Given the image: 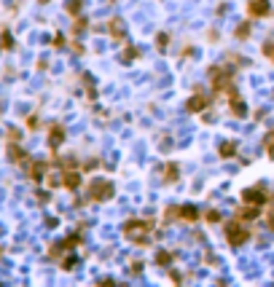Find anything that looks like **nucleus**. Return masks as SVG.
<instances>
[{
	"label": "nucleus",
	"mask_w": 274,
	"mask_h": 287,
	"mask_svg": "<svg viewBox=\"0 0 274 287\" xmlns=\"http://www.w3.org/2000/svg\"><path fill=\"white\" fill-rule=\"evenodd\" d=\"M167 40H169V35H167V32H161V35L156 38V46H159V48H164V46H167Z\"/></svg>",
	"instance_id": "6ab92c4d"
},
{
	"label": "nucleus",
	"mask_w": 274,
	"mask_h": 287,
	"mask_svg": "<svg viewBox=\"0 0 274 287\" xmlns=\"http://www.w3.org/2000/svg\"><path fill=\"white\" fill-rule=\"evenodd\" d=\"M113 196V183L111 180H94L92 185H89V199L92 201H105Z\"/></svg>",
	"instance_id": "7ed1b4c3"
},
{
	"label": "nucleus",
	"mask_w": 274,
	"mask_h": 287,
	"mask_svg": "<svg viewBox=\"0 0 274 287\" xmlns=\"http://www.w3.org/2000/svg\"><path fill=\"white\" fill-rule=\"evenodd\" d=\"M269 228H272V231H274V218H272V220H269Z\"/></svg>",
	"instance_id": "5701e85b"
},
{
	"label": "nucleus",
	"mask_w": 274,
	"mask_h": 287,
	"mask_svg": "<svg viewBox=\"0 0 274 287\" xmlns=\"http://www.w3.org/2000/svg\"><path fill=\"white\" fill-rule=\"evenodd\" d=\"M218 153H221V159H228V156H234V153H237V145H234V143H223Z\"/></svg>",
	"instance_id": "4468645a"
},
{
	"label": "nucleus",
	"mask_w": 274,
	"mask_h": 287,
	"mask_svg": "<svg viewBox=\"0 0 274 287\" xmlns=\"http://www.w3.org/2000/svg\"><path fill=\"white\" fill-rule=\"evenodd\" d=\"M151 231H153V220H129L124 225V236L129 241H134V244H145Z\"/></svg>",
	"instance_id": "f257e3e1"
},
{
	"label": "nucleus",
	"mask_w": 274,
	"mask_h": 287,
	"mask_svg": "<svg viewBox=\"0 0 274 287\" xmlns=\"http://www.w3.org/2000/svg\"><path fill=\"white\" fill-rule=\"evenodd\" d=\"M210 80H212V89L215 92H231L234 94V89H231V73H226L223 67H212L210 70Z\"/></svg>",
	"instance_id": "20e7f679"
},
{
	"label": "nucleus",
	"mask_w": 274,
	"mask_h": 287,
	"mask_svg": "<svg viewBox=\"0 0 274 287\" xmlns=\"http://www.w3.org/2000/svg\"><path fill=\"white\" fill-rule=\"evenodd\" d=\"M266 150H269V159H274V134H269V140H266Z\"/></svg>",
	"instance_id": "f3484780"
},
{
	"label": "nucleus",
	"mask_w": 274,
	"mask_h": 287,
	"mask_svg": "<svg viewBox=\"0 0 274 287\" xmlns=\"http://www.w3.org/2000/svg\"><path fill=\"white\" fill-rule=\"evenodd\" d=\"M73 266H76V258H67V260H64V269H67V271H70Z\"/></svg>",
	"instance_id": "4be33fe9"
},
{
	"label": "nucleus",
	"mask_w": 274,
	"mask_h": 287,
	"mask_svg": "<svg viewBox=\"0 0 274 287\" xmlns=\"http://www.w3.org/2000/svg\"><path fill=\"white\" fill-rule=\"evenodd\" d=\"M8 159H11L14 164H22V161L27 159V153H24V150L19 148L16 143H11V145H8Z\"/></svg>",
	"instance_id": "9d476101"
},
{
	"label": "nucleus",
	"mask_w": 274,
	"mask_h": 287,
	"mask_svg": "<svg viewBox=\"0 0 274 287\" xmlns=\"http://www.w3.org/2000/svg\"><path fill=\"white\" fill-rule=\"evenodd\" d=\"M239 218H245V220L258 218V207H256V204H247V207H242V209H239Z\"/></svg>",
	"instance_id": "ddd939ff"
},
{
	"label": "nucleus",
	"mask_w": 274,
	"mask_h": 287,
	"mask_svg": "<svg viewBox=\"0 0 274 287\" xmlns=\"http://www.w3.org/2000/svg\"><path fill=\"white\" fill-rule=\"evenodd\" d=\"M62 143H64V129L59 127V124H54L51 132H48V145H51V148H59Z\"/></svg>",
	"instance_id": "423d86ee"
},
{
	"label": "nucleus",
	"mask_w": 274,
	"mask_h": 287,
	"mask_svg": "<svg viewBox=\"0 0 274 287\" xmlns=\"http://www.w3.org/2000/svg\"><path fill=\"white\" fill-rule=\"evenodd\" d=\"M207 220H210V223H212V220H221V212H215V209H210V212H207Z\"/></svg>",
	"instance_id": "412c9836"
},
{
	"label": "nucleus",
	"mask_w": 274,
	"mask_h": 287,
	"mask_svg": "<svg viewBox=\"0 0 274 287\" xmlns=\"http://www.w3.org/2000/svg\"><path fill=\"white\" fill-rule=\"evenodd\" d=\"M242 201L261 207V204H266V193H263L261 188H247V191H242Z\"/></svg>",
	"instance_id": "39448f33"
},
{
	"label": "nucleus",
	"mask_w": 274,
	"mask_h": 287,
	"mask_svg": "<svg viewBox=\"0 0 274 287\" xmlns=\"http://www.w3.org/2000/svg\"><path fill=\"white\" fill-rule=\"evenodd\" d=\"M226 239L231 247H239V244H245L247 239H250V231L242 225V220H234V223H228L226 228Z\"/></svg>",
	"instance_id": "f03ea898"
},
{
	"label": "nucleus",
	"mask_w": 274,
	"mask_h": 287,
	"mask_svg": "<svg viewBox=\"0 0 274 287\" xmlns=\"http://www.w3.org/2000/svg\"><path fill=\"white\" fill-rule=\"evenodd\" d=\"M250 16H269V3L266 0H253L250 3Z\"/></svg>",
	"instance_id": "0eeeda50"
},
{
	"label": "nucleus",
	"mask_w": 274,
	"mask_h": 287,
	"mask_svg": "<svg viewBox=\"0 0 274 287\" xmlns=\"http://www.w3.org/2000/svg\"><path fill=\"white\" fill-rule=\"evenodd\" d=\"M177 175H180V167H177V164H167V167H164V177H167L169 183H175Z\"/></svg>",
	"instance_id": "f8f14e48"
},
{
	"label": "nucleus",
	"mask_w": 274,
	"mask_h": 287,
	"mask_svg": "<svg viewBox=\"0 0 274 287\" xmlns=\"http://www.w3.org/2000/svg\"><path fill=\"white\" fill-rule=\"evenodd\" d=\"M46 167H48V164H43V161H35V164H32V169H30V177L35 180V183H41V177H43V172H46Z\"/></svg>",
	"instance_id": "9b49d317"
},
{
	"label": "nucleus",
	"mask_w": 274,
	"mask_h": 287,
	"mask_svg": "<svg viewBox=\"0 0 274 287\" xmlns=\"http://www.w3.org/2000/svg\"><path fill=\"white\" fill-rule=\"evenodd\" d=\"M62 185L67 191H76L78 185H81V175H78V172H64L62 175Z\"/></svg>",
	"instance_id": "6e6552de"
},
{
	"label": "nucleus",
	"mask_w": 274,
	"mask_h": 287,
	"mask_svg": "<svg viewBox=\"0 0 274 287\" xmlns=\"http://www.w3.org/2000/svg\"><path fill=\"white\" fill-rule=\"evenodd\" d=\"M78 8H81V0H70V3H67V11L70 14H78Z\"/></svg>",
	"instance_id": "a211bd4d"
},
{
	"label": "nucleus",
	"mask_w": 274,
	"mask_h": 287,
	"mask_svg": "<svg viewBox=\"0 0 274 287\" xmlns=\"http://www.w3.org/2000/svg\"><path fill=\"white\" fill-rule=\"evenodd\" d=\"M169 260H172V255H169V253H159V255H156V263H161V266L169 263Z\"/></svg>",
	"instance_id": "dca6fc26"
},
{
	"label": "nucleus",
	"mask_w": 274,
	"mask_h": 287,
	"mask_svg": "<svg viewBox=\"0 0 274 287\" xmlns=\"http://www.w3.org/2000/svg\"><path fill=\"white\" fill-rule=\"evenodd\" d=\"M207 102H210V99L204 97V94H196L193 99H188V110H191V113H199V110L207 108Z\"/></svg>",
	"instance_id": "1a4fd4ad"
},
{
	"label": "nucleus",
	"mask_w": 274,
	"mask_h": 287,
	"mask_svg": "<svg viewBox=\"0 0 274 287\" xmlns=\"http://www.w3.org/2000/svg\"><path fill=\"white\" fill-rule=\"evenodd\" d=\"M180 215H183L186 220H196V218H199L196 207H183V209H180Z\"/></svg>",
	"instance_id": "2eb2a0df"
},
{
	"label": "nucleus",
	"mask_w": 274,
	"mask_h": 287,
	"mask_svg": "<svg viewBox=\"0 0 274 287\" xmlns=\"http://www.w3.org/2000/svg\"><path fill=\"white\" fill-rule=\"evenodd\" d=\"M3 46H6V48H11V46H14V38H11L8 32H3Z\"/></svg>",
	"instance_id": "aec40b11"
}]
</instances>
